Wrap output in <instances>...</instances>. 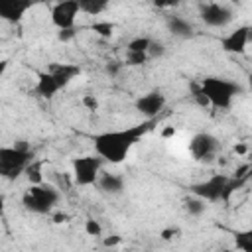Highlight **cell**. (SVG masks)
<instances>
[{"mask_svg": "<svg viewBox=\"0 0 252 252\" xmlns=\"http://www.w3.org/2000/svg\"><path fill=\"white\" fill-rule=\"evenodd\" d=\"M199 16L201 20L211 26V28H224L232 22L234 18V12L228 4H220V2H207V4H201L199 8Z\"/></svg>", "mask_w": 252, "mask_h": 252, "instance_id": "obj_6", "label": "cell"}, {"mask_svg": "<svg viewBox=\"0 0 252 252\" xmlns=\"http://www.w3.org/2000/svg\"><path fill=\"white\" fill-rule=\"evenodd\" d=\"M83 104H85L89 110H96V108H98V100H96L93 94H85V96H83Z\"/></svg>", "mask_w": 252, "mask_h": 252, "instance_id": "obj_26", "label": "cell"}, {"mask_svg": "<svg viewBox=\"0 0 252 252\" xmlns=\"http://www.w3.org/2000/svg\"><path fill=\"white\" fill-rule=\"evenodd\" d=\"M47 71L55 77V81H57V85H59L61 89H63L65 85H69L71 79H75V77L81 73V69H79L77 65H69V63H57V65H51Z\"/></svg>", "mask_w": 252, "mask_h": 252, "instance_id": "obj_13", "label": "cell"}, {"mask_svg": "<svg viewBox=\"0 0 252 252\" xmlns=\"http://www.w3.org/2000/svg\"><path fill=\"white\" fill-rule=\"evenodd\" d=\"M120 67H122V65L114 61V63H110V65H106V73H110V75H116V73L120 71Z\"/></svg>", "mask_w": 252, "mask_h": 252, "instance_id": "obj_28", "label": "cell"}, {"mask_svg": "<svg viewBox=\"0 0 252 252\" xmlns=\"http://www.w3.org/2000/svg\"><path fill=\"white\" fill-rule=\"evenodd\" d=\"M6 69H8V61L6 59H0V77L6 73Z\"/></svg>", "mask_w": 252, "mask_h": 252, "instance_id": "obj_33", "label": "cell"}, {"mask_svg": "<svg viewBox=\"0 0 252 252\" xmlns=\"http://www.w3.org/2000/svg\"><path fill=\"white\" fill-rule=\"evenodd\" d=\"M226 183H228V177L217 173V175H211V177L205 179V181L195 183V185L191 187V193H193L195 197L203 199L205 203H209V201H219V199L222 197V191H224Z\"/></svg>", "mask_w": 252, "mask_h": 252, "instance_id": "obj_8", "label": "cell"}, {"mask_svg": "<svg viewBox=\"0 0 252 252\" xmlns=\"http://www.w3.org/2000/svg\"><path fill=\"white\" fill-rule=\"evenodd\" d=\"M93 32L96 33V35H100V37H110L112 33H114V24L112 22H108V20H98V22H94L93 24Z\"/></svg>", "mask_w": 252, "mask_h": 252, "instance_id": "obj_21", "label": "cell"}, {"mask_svg": "<svg viewBox=\"0 0 252 252\" xmlns=\"http://www.w3.org/2000/svg\"><path fill=\"white\" fill-rule=\"evenodd\" d=\"M126 59H128V65H144L150 61L146 53H128Z\"/></svg>", "mask_w": 252, "mask_h": 252, "instance_id": "obj_25", "label": "cell"}, {"mask_svg": "<svg viewBox=\"0 0 252 252\" xmlns=\"http://www.w3.org/2000/svg\"><path fill=\"white\" fill-rule=\"evenodd\" d=\"M224 252H232V250H224Z\"/></svg>", "mask_w": 252, "mask_h": 252, "instance_id": "obj_36", "label": "cell"}, {"mask_svg": "<svg viewBox=\"0 0 252 252\" xmlns=\"http://www.w3.org/2000/svg\"><path fill=\"white\" fill-rule=\"evenodd\" d=\"M59 91H61V87L57 85L55 77H53L49 71H43V73L37 75L35 93H37L39 96H43V98H51V96H55Z\"/></svg>", "mask_w": 252, "mask_h": 252, "instance_id": "obj_14", "label": "cell"}, {"mask_svg": "<svg viewBox=\"0 0 252 252\" xmlns=\"http://www.w3.org/2000/svg\"><path fill=\"white\" fill-rule=\"evenodd\" d=\"M28 8H30V2H24V0H0V20L16 24L24 18Z\"/></svg>", "mask_w": 252, "mask_h": 252, "instance_id": "obj_12", "label": "cell"}, {"mask_svg": "<svg viewBox=\"0 0 252 252\" xmlns=\"http://www.w3.org/2000/svg\"><path fill=\"white\" fill-rule=\"evenodd\" d=\"M100 165H102V159L98 156H79V158H75L73 163H71L75 183L81 185V187L94 185L98 175H100Z\"/></svg>", "mask_w": 252, "mask_h": 252, "instance_id": "obj_5", "label": "cell"}, {"mask_svg": "<svg viewBox=\"0 0 252 252\" xmlns=\"http://www.w3.org/2000/svg\"><path fill=\"white\" fill-rule=\"evenodd\" d=\"M163 53H165V45H163L161 41H154V39H152V43H150V47H148V59L161 57Z\"/></svg>", "mask_w": 252, "mask_h": 252, "instance_id": "obj_23", "label": "cell"}, {"mask_svg": "<svg viewBox=\"0 0 252 252\" xmlns=\"http://www.w3.org/2000/svg\"><path fill=\"white\" fill-rule=\"evenodd\" d=\"M57 37H59V41H69V39H73V37H75V28H73V30H59Z\"/></svg>", "mask_w": 252, "mask_h": 252, "instance_id": "obj_27", "label": "cell"}, {"mask_svg": "<svg viewBox=\"0 0 252 252\" xmlns=\"http://www.w3.org/2000/svg\"><path fill=\"white\" fill-rule=\"evenodd\" d=\"M197 89L201 91V94L205 96L209 106H215L220 110L230 108L236 94L240 93V87L234 81H228L222 77H207L199 83Z\"/></svg>", "mask_w": 252, "mask_h": 252, "instance_id": "obj_2", "label": "cell"}, {"mask_svg": "<svg viewBox=\"0 0 252 252\" xmlns=\"http://www.w3.org/2000/svg\"><path fill=\"white\" fill-rule=\"evenodd\" d=\"M150 43H152V39H150L148 35H136V37H132V39L128 41L126 49H128V53H146V55H148Z\"/></svg>", "mask_w": 252, "mask_h": 252, "instance_id": "obj_19", "label": "cell"}, {"mask_svg": "<svg viewBox=\"0 0 252 252\" xmlns=\"http://www.w3.org/2000/svg\"><path fill=\"white\" fill-rule=\"evenodd\" d=\"M161 136H163V138L175 136V128H173V126H167V128H163V130H161Z\"/></svg>", "mask_w": 252, "mask_h": 252, "instance_id": "obj_32", "label": "cell"}, {"mask_svg": "<svg viewBox=\"0 0 252 252\" xmlns=\"http://www.w3.org/2000/svg\"><path fill=\"white\" fill-rule=\"evenodd\" d=\"M236 248L240 252H252V230L236 232Z\"/></svg>", "mask_w": 252, "mask_h": 252, "instance_id": "obj_22", "label": "cell"}, {"mask_svg": "<svg viewBox=\"0 0 252 252\" xmlns=\"http://www.w3.org/2000/svg\"><path fill=\"white\" fill-rule=\"evenodd\" d=\"M219 148H220V142L209 132H199L189 142V154L197 161H211L217 156Z\"/></svg>", "mask_w": 252, "mask_h": 252, "instance_id": "obj_7", "label": "cell"}, {"mask_svg": "<svg viewBox=\"0 0 252 252\" xmlns=\"http://www.w3.org/2000/svg\"><path fill=\"white\" fill-rule=\"evenodd\" d=\"M53 220H55V222H67V220H69V215H67V213H55V215H53Z\"/></svg>", "mask_w": 252, "mask_h": 252, "instance_id": "obj_30", "label": "cell"}, {"mask_svg": "<svg viewBox=\"0 0 252 252\" xmlns=\"http://www.w3.org/2000/svg\"><path fill=\"white\" fill-rule=\"evenodd\" d=\"M2 209H4V197L0 195V211H2Z\"/></svg>", "mask_w": 252, "mask_h": 252, "instance_id": "obj_35", "label": "cell"}, {"mask_svg": "<svg viewBox=\"0 0 252 252\" xmlns=\"http://www.w3.org/2000/svg\"><path fill=\"white\" fill-rule=\"evenodd\" d=\"M24 173L28 175V179H30L32 185H39V183H43V177H41V161H33V159H32V163L26 167Z\"/></svg>", "mask_w": 252, "mask_h": 252, "instance_id": "obj_20", "label": "cell"}, {"mask_svg": "<svg viewBox=\"0 0 252 252\" xmlns=\"http://www.w3.org/2000/svg\"><path fill=\"white\" fill-rule=\"evenodd\" d=\"M163 108H165V96L161 91H150L136 100V110L146 120H156Z\"/></svg>", "mask_w": 252, "mask_h": 252, "instance_id": "obj_10", "label": "cell"}, {"mask_svg": "<svg viewBox=\"0 0 252 252\" xmlns=\"http://www.w3.org/2000/svg\"><path fill=\"white\" fill-rule=\"evenodd\" d=\"M248 43H250V28L248 26H240V28L232 30L228 35H224L220 39V47L226 53H244Z\"/></svg>", "mask_w": 252, "mask_h": 252, "instance_id": "obj_11", "label": "cell"}, {"mask_svg": "<svg viewBox=\"0 0 252 252\" xmlns=\"http://www.w3.org/2000/svg\"><path fill=\"white\" fill-rule=\"evenodd\" d=\"M79 14L81 12L77 0H63L51 8V22L57 30H73Z\"/></svg>", "mask_w": 252, "mask_h": 252, "instance_id": "obj_9", "label": "cell"}, {"mask_svg": "<svg viewBox=\"0 0 252 252\" xmlns=\"http://www.w3.org/2000/svg\"><path fill=\"white\" fill-rule=\"evenodd\" d=\"M32 163V152H22L14 146L0 148V177L16 179Z\"/></svg>", "mask_w": 252, "mask_h": 252, "instance_id": "obj_4", "label": "cell"}, {"mask_svg": "<svg viewBox=\"0 0 252 252\" xmlns=\"http://www.w3.org/2000/svg\"><path fill=\"white\" fill-rule=\"evenodd\" d=\"M167 30H169L175 37H179V39H187V37H191L193 32H195L193 24H191L189 20H185L183 16H177V14H173V16L167 18Z\"/></svg>", "mask_w": 252, "mask_h": 252, "instance_id": "obj_16", "label": "cell"}, {"mask_svg": "<svg viewBox=\"0 0 252 252\" xmlns=\"http://www.w3.org/2000/svg\"><path fill=\"white\" fill-rule=\"evenodd\" d=\"M59 191L49 185V183H39V185H30V189L22 197V205L26 211L35 213V215H49L55 205L59 203Z\"/></svg>", "mask_w": 252, "mask_h": 252, "instance_id": "obj_3", "label": "cell"}, {"mask_svg": "<svg viewBox=\"0 0 252 252\" xmlns=\"http://www.w3.org/2000/svg\"><path fill=\"white\" fill-rule=\"evenodd\" d=\"M236 152H238V154H244V152H246V146H244V144L236 146Z\"/></svg>", "mask_w": 252, "mask_h": 252, "instance_id": "obj_34", "label": "cell"}, {"mask_svg": "<svg viewBox=\"0 0 252 252\" xmlns=\"http://www.w3.org/2000/svg\"><path fill=\"white\" fill-rule=\"evenodd\" d=\"M154 124H156V120H144V122L130 126V128H124V130L100 132L93 138L94 154L104 161L120 163L128 158L130 150L140 142V138L152 130Z\"/></svg>", "mask_w": 252, "mask_h": 252, "instance_id": "obj_1", "label": "cell"}, {"mask_svg": "<svg viewBox=\"0 0 252 252\" xmlns=\"http://www.w3.org/2000/svg\"><path fill=\"white\" fill-rule=\"evenodd\" d=\"M96 185H98V189L102 193L120 195L124 191V177L122 175H116V173H102V175H98Z\"/></svg>", "mask_w": 252, "mask_h": 252, "instance_id": "obj_15", "label": "cell"}, {"mask_svg": "<svg viewBox=\"0 0 252 252\" xmlns=\"http://www.w3.org/2000/svg\"><path fill=\"white\" fill-rule=\"evenodd\" d=\"M79 2V12L87 16H98L108 8V2L104 0H77Z\"/></svg>", "mask_w": 252, "mask_h": 252, "instance_id": "obj_17", "label": "cell"}, {"mask_svg": "<svg viewBox=\"0 0 252 252\" xmlns=\"http://www.w3.org/2000/svg\"><path fill=\"white\" fill-rule=\"evenodd\" d=\"M183 209H185V213L187 215H191V217H199V215H203L205 213V209H207V203L203 201V199H199V197H189V199H185L183 201Z\"/></svg>", "mask_w": 252, "mask_h": 252, "instance_id": "obj_18", "label": "cell"}, {"mask_svg": "<svg viewBox=\"0 0 252 252\" xmlns=\"http://www.w3.org/2000/svg\"><path fill=\"white\" fill-rule=\"evenodd\" d=\"M177 234V228H165L163 232H161V238L163 240H169V238H173Z\"/></svg>", "mask_w": 252, "mask_h": 252, "instance_id": "obj_29", "label": "cell"}, {"mask_svg": "<svg viewBox=\"0 0 252 252\" xmlns=\"http://www.w3.org/2000/svg\"><path fill=\"white\" fill-rule=\"evenodd\" d=\"M116 244H120V236H110V238H104V246H116Z\"/></svg>", "mask_w": 252, "mask_h": 252, "instance_id": "obj_31", "label": "cell"}, {"mask_svg": "<svg viewBox=\"0 0 252 252\" xmlns=\"http://www.w3.org/2000/svg\"><path fill=\"white\" fill-rule=\"evenodd\" d=\"M85 232L91 234V236H100V234H102V226L98 224V220L89 219V220L85 222Z\"/></svg>", "mask_w": 252, "mask_h": 252, "instance_id": "obj_24", "label": "cell"}]
</instances>
